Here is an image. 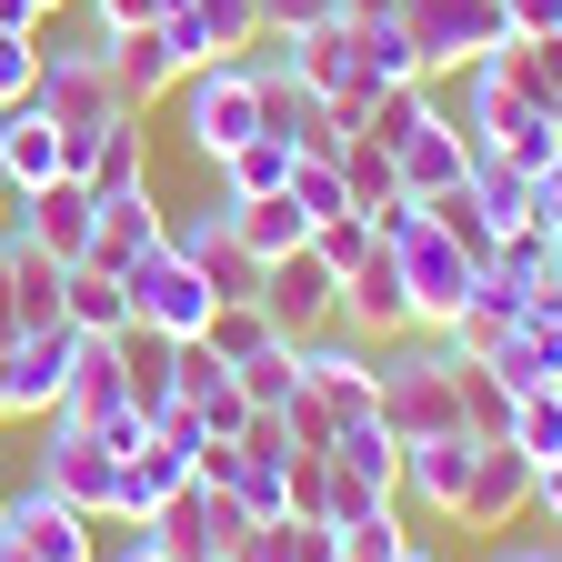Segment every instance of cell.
<instances>
[{
  "instance_id": "cell-1",
  "label": "cell",
  "mask_w": 562,
  "mask_h": 562,
  "mask_svg": "<svg viewBox=\"0 0 562 562\" xmlns=\"http://www.w3.org/2000/svg\"><path fill=\"white\" fill-rule=\"evenodd\" d=\"M462 140H472V151H492V161H513V171H542L552 151H562V121L513 81V60L503 50H482L472 70H462Z\"/></svg>"
},
{
  "instance_id": "cell-2",
  "label": "cell",
  "mask_w": 562,
  "mask_h": 562,
  "mask_svg": "<svg viewBox=\"0 0 562 562\" xmlns=\"http://www.w3.org/2000/svg\"><path fill=\"white\" fill-rule=\"evenodd\" d=\"M452 362H462V351H452L442 331H402V341H382V392H372V412H382L392 442H442V432H462Z\"/></svg>"
},
{
  "instance_id": "cell-3",
  "label": "cell",
  "mask_w": 562,
  "mask_h": 562,
  "mask_svg": "<svg viewBox=\"0 0 562 562\" xmlns=\"http://www.w3.org/2000/svg\"><path fill=\"white\" fill-rule=\"evenodd\" d=\"M31 101L60 121V161H70V171H81V151L101 140V121H121V111H131L101 31H91V41H50V31H41V91H31Z\"/></svg>"
},
{
  "instance_id": "cell-4",
  "label": "cell",
  "mask_w": 562,
  "mask_h": 562,
  "mask_svg": "<svg viewBox=\"0 0 562 562\" xmlns=\"http://www.w3.org/2000/svg\"><path fill=\"white\" fill-rule=\"evenodd\" d=\"M171 101H181V140L211 171L222 151H241V140L261 131V60H201V70H181Z\"/></svg>"
},
{
  "instance_id": "cell-5",
  "label": "cell",
  "mask_w": 562,
  "mask_h": 562,
  "mask_svg": "<svg viewBox=\"0 0 562 562\" xmlns=\"http://www.w3.org/2000/svg\"><path fill=\"white\" fill-rule=\"evenodd\" d=\"M201 412L191 402H161L151 412V432H140L131 452H121V492H111V522H151L161 503H171V492L191 482V462H201Z\"/></svg>"
},
{
  "instance_id": "cell-6",
  "label": "cell",
  "mask_w": 562,
  "mask_h": 562,
  "mask_svg": "<svg viewBox=\"0 0 562 562\" xmlns=\"http://www.w3.org/2000/svg\"><path fill=\"white\" fill-rule=\"evenodd\" d=\"M382 251L402 261V292H412V322H422V331H442V322L472 302V281H482V261L432 222V201H422V222H412L402 241H382Z\"/></svg>"
},
{
  "instance_id": "cell-7",
  "label": "cell",
  "mask_w": 562,
  "mask_h": 562,
  "mask_svg": "<svg viewBox=\"0 0 562 562\" xmlns=\"http://www.w3.org/2000/svg\"><path fill=\"white\" fill-rule=\"evenodd\" d=\"M392 21L412 31V50H422V70H472L482 50H503L513 41V11L503 0H392Z\"/></svg>"
},
{
  "instance_id": "cell-8",
  "label": "cell",
  "mask_w": 562,
  "mask_h": 562,
  "mask_svg": "<svg viewBox=\"0 0 562 562\" xmlns=\"http://www.w3.org/2000/svg\"><path fill=\"white\" fill-rule=\"evenodd\" d=\"M121 281H131V322H151V331H171V341H201V331H211V312H222V292L201 281V261H191L181 241L140 251Z\"/></svg>"
},
{
  "instance_id": "cell-9",
  "label": "cell",
  "mask_w": 562,
  "mask_h": 562,
  "mask_svg": "<svg viewBox=\"0 0 562 562\" xmlns=\"http://www.w3.org/2000/svg\"><path fill=\"white\" fill-rule=\"evenodd\" d=\"M41 472L31 482H50L60 503H81L91 522H111V492H121V442L101 432V422H41Z\"/></svg>"
},
{
  "instance_id": "cell-10",
  "label": "cell",
  "mask_w": 562,
  "mask_h": 562,
  "mask_svg": "<svg viewBox=\"0 0 562 562\" xmlns=\"http://www.w3.org/2000/svg\"><path fill=\"white\" fill-rule=\"evenodd\" d=\"M261 312H271L281 341L331 331V322H341V271H331L312 241H302V251H281V261H261Z\"/></svg>"
},
{
  "instance_id": "cell-11",
  "label": "cell",
  "mask_w": 562,
  "mask_h": 562,
  "mask_svg": "<svg viewBox=\"0 0 562 562\" xmlns=\"http://www.w3.org/2000/svg\"><path fill=\"white\" fill-rule=\"evenodd\" d=\"M302 351V382L331 402V422H372V392H382V341H362L351 322H331V331H312V341H292Z\"/></svg>"
},
{
  "instance_id": "cell-12",
  "label": "cell",
  "mask_w": 562,
  "mask_h": 562,
  "mask_svg": "<svg viewBox=\"0 0 562 562\" xmlns=\"http://www.w3.org/2000/svg\"><path fill=\"white\" fill-rule=\"evenodd\" d=\"M532 513V452L522 442H503V432H492V442H472V472H462V532H513Z\"/></svg>"
},
{
  "instance_id": "cell-13",
  "label": "cell",
  "mask_w": 562,
  "mask_h": 562,
  "mask_svg": "<svg viewBox=\"0 0 562 562\" xmlns=\"http://www.w3.org/2000/svg\"><path fill=\"white\" fill-rule=\"evenodd\" d=\"M0 542H21L31 562H101V522L81 503H60L50 482L11 492V513H0Z\"/></svg>"
},
{
  "instance_id": "cell-14",
  "label": "cell",
  "mask_w": 562,
  "mask_h": 562,
  "mask_svg": "<svg viewBox=\"0 0 562 562\" xmlns=\"http://www.w3.org/2000/svg\"><path fill=\"white\" fill-rule=\"evenodd\" d=\"M70 362H81V331L50 322V331H21L11 351H0V382H11V422H50L60 412V382Z\"/></svg>"
},
{
  "instance_id": "cell-15",
  "label": "cell",
  "mask_w": 562,
  "mask_h": 562,
  "mask_svg": "<svg viewBox=\"0 0 562 562\" xmlns=\"http://www.w3.org/2000/svg\"><path fill=\"white\" fill-rule=\"evenodd\" d=\"M392 171H402V191H412V201H442V191H462V181H472V140H462V121L432 101V111L412 121V140L392 151Z\"/></svg>"
},
{
  "instance_id": "cell-16",
  "label": "cell",
  "mask_w": 562,
  "mask_h": 562,
  "mask_svg": "<svg viewBox=\"0 0 562 562\" xmlns=\"http://www.w3.org/2000/svg\"><path fill=\"white\" fill-rule=\"evenodd\" d=\"M101 201V222H91V261L101 271H131L140 251H161L171 241V211L151 201V181H131V191H91Z\"/></svg>"
},
{
  "instance_id": "cell-17",
  "label": "cell",
  "mask_w": 562,
  "mask_h": 562,
  "mask_svg": "<svg viewBox=\"0 0 562 562\" xmlns=\"http://www.w3.org/2000/svg\"><path fill=\"white\" fill-rule=\"evenodd\" d=\"M91 222H101V201H91V181H50V191H21V232L70 271V261H91Z\"/></svg>"
},
{
  "instance_id": "cell-18",
  "label": "cell",
  "mask_w": 562,
  "mask_h": 562,
  "mask_svg": "<svg viewBox=\"0 0 562 562\" xmlns=\"http://www.w3.org/2000/svg\"><path fill=\"white\" fill-rule=\"evenodd\" d=\"M462 472H472V432L402 442V513H422V522H452V513H462Z\"/></svg>"
},
{
  "instance_id": "cell-19",
  "label": "cell",
  "mask_w": 562,
  "mask_h": 562,
  "mask_svg": "<svg viewBox=\"0 0 562 562\" xmlns=\"http://www.w3.org/2000/svg\"><path fill=\"white\" fill-rule=\"evenodd\" d=\"M341 322L362 331V341H402V331H422V322H412V292H402V261H392V251H372L362 271H341Z\"/></svg>"
},
{
  "instance_id": "cell-20",
  "label": "cell",
  "mask_w": 562,
  "mask_h": 562,
  "mask_svg": "<svg viewBox=\"0 0 562 562\" xmlns=\"http://www.w3.org/2000/svg\"><path fill=\"white\" fill-rule=\"evenodd\" d=\"M70 161H60V121L41 111V101H11L0 111V181L11 191H50Z\"/></svg>"
},
{
  "instance_id": "cell-21",
  "label": "cell",
  "mask_w": 562,
  "mask_h": 562,
  "mask_svg": "<svg viewBox=\"0 0 562 562\" xmlns=\"http://www.w3.org/2000/svg\"><path fill=\"white\" fill-rule=\"evenodd\" d=\"M0 302H11V322L21 331H50L60 322V261L11 222V241H0Z\"/></svg>"
},
{
  "instance_id": "cell-22",
  "label": "cell",
  "mask_w": 562,
  "mask_h": 562,
  "mask_svg": "<svg viewBox=\"0 0 562 562\" xmlns=\"http://www.w3.org/2000/svg\"><path fill=\"white\" fill-rule=\"evenodd\" d=\"M111 70H121V101H131V111H151V101H171V91H181V50H171V31H161V21L121 31V41H111Z\"/></svg>"
},
{
  "instance_id": "cell-23",
  "label": "cell",
  "mask_w": 562,
  "mask_h": 562,
  "mask_svg": "<svg viewBox=\"0 0 562 562\" xmlns=\"http://www.w3.org/2000/svg\"><path fill=\"white\" fill-rule=\"evenodd\" d=\"M60 322L81 331V341L131 331V281H121V271H101V261H70V271H60Z\"/></svg>"
},
{
  "instance_id": "cell-24",
  "label": "cell",
  "mask_w": 562,
  "mask_h": 562,
  "mask_svg": "<svg viewBox=\"0 0 562 562\" xmlns=\"http://www.w3.org/2000/svg\"><path fill=\"white\" fill-rule=\"evenodd\" d=\"M151 111H121V121H101V140L81 151V171L70 181H91V191H131V181H151V131H140Z\"/></svg>"
},
{
  "instance_id": "cell-25",
  "label": "cell",
  "mask_w": 562,
  "mask_h": 562,
  "mask_svg": "<svg viewBox=\"0 0 562 562\" xmlns=\"http://www.w3.org/2000/svg\"><path fill=\"white\" fill-rule=\"evenodd\" d=\"M121 402H131L121 351H111V341H81V362H70V382H60V412H50V422H111Z\"/></svg>"
},
{
  "instance_id": "cell-26",
  "label": "cell",
  "mask_w": 562,
  "mask_h": 562,
  "mask_svg": "<svg viewBox=\"0 0 562 562\" xmlns=\"http://www.w3.org/2000/svg\"><path fill=\"white\" fill-rule=\"evenodd\" d=\"M292 140H271V131H251L241 151H222L211 161V181H222V201H261V191H292Z\"/></svg>"
},
{
  "instance_id": "cell-27",
  "label": "cell",
  "mask_w": 562,
  "mask_h": 562,
  "mask_svg": "<svg viewBox=\"0 0 562 562\" xmlns=\"http://www.w3.org/2000/svg\"><path fill=\"white\" fill-rule=\"evenodd\" d=\"M331 462H341L351 482H362V492L402 503V442L382 432V412H372V422H341V432H331Z\"/></svg>"
},
{
  "instance_id": "cell-28",
  "label": "cell",
  "mask_w": 562,
  "mask_h": 562,
  "mask_svg": "<svg viewBox=\"0 0 562 562\" xmlns=\"http://www.w3.org/2000/svg\"><path fill=\"white\" fill-rule=\"evenodd\" d=\"M232 232H241V251H251V261H281V251H302V241H312V222H302V201H292V191L232 201Z\"/></svg>"
},
{
  "instance_id": "cell-29",
  "label": "cell",
  "mask_w": 562,
  "mask_h": 562,
  "mask_svg": "<svg viewBox=\"0 0 562 562\" xmlns=\"http://www.w3.org/2000/svg\"><path fill=\"white\" fill-rule=\"evenodd\" d=\"M111 351H121V372H131V402H140V412H161V402H171V362H181V341L151 331V322H131V331H111Z\"/></svg>"
},
{
  "instance_id": "cell-30",
  "label": "cell",
  "mask_w": 562,
  "mask_h": 562,
  "mask_svg": "<svg viewBox=\"0 0 562 562\" xmlns=\"http://www.w3.org/2000/svg\"><path fill=\"white\" fill-rule=\"evenodd\" d=\"M331 161H341V191H351V211H382V201H402V171H392V151H382L372 131H351Z\"/></svg>"
},
{
  "instance_id": "cell-31",
  "label": "cell",
  "mask_w": 562,
  "mask_h": 562,
  "mask_svg": "<svg viewBox=\"0 0 562 562\" xmlns=\"http://www.w3.org/2000/svg\"><path fill=\"white\" fill-rule=\"evenodd\" d=\"M362 31V70H372V91H402V81H432V70H422V50H412V31L382 11V21H351Z\"/></svg>"
},
{
  "instance_id": "cell-32",
  "label": "cell",
  "mask_w": 562,
  "mask_h": 562,
  "mask_svg": "<svg viewBox=\"0 0 562 562\" xmlns=\"http://www.w3.org/2000/svg\"><path fill=\"white\" fill-rule=\"evenodd\" d=\"M191 21L211 31V60H251V50L271 41V21H261V0H191Z\"/></svg>"
},
{
  "instance_id": "cell-33",
  "label": "cell",
  "mask_w": 562,
  "mask_h": 562,
  "mask_svg": "<svg viewBox=\"0 0 562 562\" xmlns=\"http://www.w3.org/2000/svg\"><path fill=\"white\" fill-rule=\"evenodd\" d=\"M472 201L492 211V232H522V222H532V171H513V161L472 151Z\"/></svg>"
},
{
  "instance_id": "cell-34",
  "label": "cell",
  "mask_w": 562,
  "mask_h": 562,
  "mask_svg": "<svg viewBox=\"0 0 562 562\" xmlns=\"http://www.w3.org/2000/svg\"><path fill=\"white\" fill-rule=\"evenodd\" d=\"M452 402H462V432H472V442H492V432H513V392L492 382V372L472 362V351L452 362Z\"/></svg>"
},
{
  "instance_id": "cell-35",
  "label": "cell",
  "mask_w": 562,
  "mask_h": 562,
  "mask_svg": "<svg viewBox=\"0 0 562 562\" xmlns=\"http://www.w3.org/2000/svg\"><path fill=\"white\" fill-rule=\"evenodd\" d=\"M201 341H211V351H222V362L241 372V362H261V351H271L281 331H271V312H261V302H222V312H211V331H201Z\"/></svg>"
},
{
  "instance_id": "cell-36",
  "label": "cell",
  "mask_w": 562,
  "mask_h": 562,
  "mask_svg": "<svg viewBox=\"0 0 562 562\" xmlns=\"http://www.w3.org/2000/svg\"><path fill=\"white\" fill-rule=\"evenodd\" d=\"M503 442H522L532 462H552V452H562V382L513 392V432H503Z\"/></svg>"
},
{
  "instance_id": "cell-37",
  "label": "cell",
  "mask_w": 562,
  "mask_h": 562,
  "mask_svg": "<svg viewBox=\"0 0 562 562\" xmlns=\"http://www.w3.org/2000/svg\"><path fill=\"white\" fill-rule=\"evenodd\" d=\"M292 201H302V222H312V232H322V222H341V211H351L341 161H331V151H302V161H292Z\"/></svg>"
},
{
  "instance_id": "cell-38",
  "label": "cell",
  "mask_w": 562,
  "mask_h": 562,
  "mask_svg": "<svg viewBox=\"0 0 562 562\" xmlns=\"http://www.w3.org/2000/svg\"><path fill=\"white\" fill-rule=\"evenodd\" d=\"M402 542H412L402 503H372L362 522H341V562H402Z\"/></svg>"
},
{
  "instance_id": "cell-39",
  "label": "cell",
  "mask_w": 562,
  "mask_h": 562,
  "mask_svg": "<svg viewBox=\"0 0 562 562\" xmlns=\"http://www.w3.org/2000/svg\"><path fill=\"white\" fill-rule=\"evenodd\" d=\"M472 362H482L492 382H503V392H532V382H552V362H542V341H532L522 322H513L503 341H492V351H472Z\"/></svg>"
},
{
  "instance_id": "cell-40",
  "label": "cell",
  "mask_w": 562,
  "mask_h": 562,
  "mask_svg": "<svg viewBox=\"0 0 562 562\" xmlns=\"http://www.w3.org/2000/svg\"><path fill=\"white\" fill-rule=\"evenodd\" d=\"M281 513L331 522V452H292V462H281Z\"/></svg>"
},
{
  "instance_id": "cell-41",
  "label": "cell",
  "mask_w": 562,
  "mask_h": 562,
  "mask_svg": "<svg viewBox=\"0 0 562 562\" xmlns=\"http://www.w3.org/2000/svg\"><path fill=\"white\" fill-rule=\"evenodd\" d=\"M241 392H251V412H281V402L302 392V351H292V341H271L261 362H241Z\"/></svg>"
},
{
  "instance_id": "cell-42",
  "label": "cell",
  "mask_w": 562,
  "mask_h": 562,
  "mask_svg": "<svg viewBox=\"0 0 562 562\" xmlns=\"http://www.w3.org/2000/svg\"><path fill=\"white\" fill-rule=\"evenodd\" d=\"M432 222H442V232H452V241H462V251H472V261H492V241H503V232H492V211H482V201H472V181H462V191H442V201H432Z\"/></svg>"
},
{
  "instance_id": "cell-43",
  "label": "cell",
  "mask_w": 562,
  "mask_h": 562,
  "mask_svg": "<svg viewBox=\"0 0 562 562\" xmlns=\"http://www.w3.org/2000/svg\"><path fill=\"white\" fill-rule=\"evenodd\" d=\"M191 412H201V432H211V442H241V432H251V392H241V372H222Z\"/></svg>"
},
{
  "instance_id": "cell-44",
  "label": "cell",
  "mask_w": 562,
  "mask_h": 562,
  "mask_svg": "<svg viewBox=\"0 0 562 562\" xmlns=\"http://www.w3.org/2000/svg\"><path fill=\"white\" fill-rule=\"evenodd\" d=\"M271 422H281V432H292V452H331V432H341V422H331V402H322L312 382H302L292 402H281Z\"/></svg>"
},
{
  "instance_id": "cell-45",
  "label": "cell",
  "mask_w": 562,
  "mask_h": 562,
  "mask_svg": "<svg viewBox=\"0 0 562 562\" xmlns=\"http://www.w3.org/2000/svg\"><path fill=\"white\" fill-rule=\"evenodd\" d=\"M522 331L542 341V362H552V382H562V271L522 292Z\"/></svg>"
},
{
  "instance_id": "cell-46",
  "label": "cell",
  "mask_w": 562,
  "mask_h": 562,
  "mask_svg": "<svg viewBox=\"0 0 562 562\" xmlns=\"http://www.w3.org/2000/svg\"><path fill=\"white\" fill-rule=\"evenodd\" d=\"M41 91V31H0V111Z\"/></svg>"
},
{
  "instance_id": "cell-47",
  "label": "cell",
  "mask_w": 562,
  "mask_h": 562,
  "mask_svg": "<svg viewBox=\"0 0 562 562\" xmlns=\"http://www.w3.org/2000/svg\"><path fill=\"white\" fill-rule=\"evenodd\" d=\"M312 251H322L331 271H362L382 241H372V222H362V211H341V222H322V232H312Z\"/></svg>"
},
{
  "instance_id": "cell-48",
  "label": "cell",
  "mask_w": 562,
  "mask_h": 562,
  "mask_svg": "<svg viewBox=\"0 0 562 562\" xmlns=\"http://www.w3.org/2000/svg\"><path fill=\"white\" fill-rule=\"evenodd\" d=\"M532 222H542V232L562 241V151H552V161L532 171Z\"/></svg>"
},
{
  "instance_id": "cell-49",
  "label": "cell",
  "mask_w": 562,
  "mask_h": 562,
  "mask_svg": "<svg viewBox=\"0 0 562 562\" xmlns=\"http://www.w3.org/2000/svg\"><path fill=\"white\" fill-rule=\"evenodd\" d=\"M140 21H161L151 0H91V31H101V41H121V31H140Z\"/></svg>"
},
{
  "instance_id": "cell-50",
  "label": "cell",
  "mask_w": 562,
  "mask_h": 562,
  "mask_svg": "<svg viewBox=\"0 0 562 562\" xmlns=\"http://www.w3.org/2000/svg\"><path fill=\"white\" fill-rule=\"evenodd\" d=\"M261 21H271V41H281V31H312V21H331V0H261Z\"/></svg>"
},
{
  "instance_id": "cell-51",
  "label": "cell",
  "mask_w": 562,
  "mask_h": 562,
  "mask_svg": "<svg viewBox=\"0 0 562 562\" xmlns=\"http://www.w3.org/2000/svg\"><path fill=\"white\" fill-rule=\"evenodd\" d=\"M513 11V41H542V31H562V0H503Z\"/></svg>"
},
{
  "instance_id": "cell-52",
  "label": "cell",
  "mask_w": 562,
  "mask_h": 562,
  "mask_svg": "<svg viewBox=\"0 0 562 562\" xmlns=\"http://www.w3.org/2000/svg\"><path fill=\"white\" fill-rule=\"evenodd\" d=\"M532 513L562 532V452H552V462H532Z\"/></svg>"
},
{
  "instance_id": "cell-53",
  "label": "cell",
  "mask_w": 562,
  "mask_h": 562,
  "mask_svg": "<svg viewBox=\"0 0 562 562\" xmlns=\"http://www.w3.org/2000/svg\"><path fill=\"white\" fill-rule=\"evenodd\" d=\"M0 31H50V21L31 11V0H0Z\"/></svg>"
},
{
  "instance_id": "cell-54",
  "label": "cell",
  "mask_w": 562,
  "mask_h": 562,
  "mask_svg": "<svg viewBox=\"0 0 562 562\" xmlns=\"http://www.w3.org/2000/svg\"><path fill=\"white\" fill-rule=\"evenodd\" d=\"M11 222H21V191H11V181H0V241H11Z\"/></svg>"
},
{
  "instance_id": "cell-55",
  "label": "cell",
  "mask_w": 562,
  "mask_h": 562,
  "mask_svg": "<svg viewBox=\"0 0 562 562\" xmlns=\"http://www.w3.org/2000/svg\"><path fill=\"white\" fill-rule=\"evenodd\" d=\"M402 562H442V552H432V542H422V532H412V542H402Z\"/></svg>"
},
{
  "instance_id": "cell-56",
  "label": "cell",
  "mask_w": 562,
  "mask_h": 562,
  "mask_svg": "<svg viewBox=\"0 0 562 562\" xmlns=\"http://www.w3.org/2000/svg\"><path fill=\"white\" fill-rule=\"evenodd\" d=\"M532 562H562V542H532Z\"/></svg>"
},
{
  "instance_id": "cell-57",
  "label": "cell",
  "mask_w": 562,
  "mask_h": 562,
  "mask_svg": "<svg viewBox=\"0 0 562 562\" xmlns=\"http://www.w3.org/2000/svg\"><path fill=\"white\" fill-rule=\"evenodd\" d=\"M31 11H41V21H50V11H70V0H31Z\"/></svg>"
},
{
  "instance_id": "cell-58",
  "label": "cell",
  "mask_w": 562,
  "mask_h": 562,
  "mask_svg": "<svg viewBox=\"0 0 562 562\" xmlns=\"http://www.w3.org/2000/svg\"><path fill=\"white\" fill-rule=\"evenodd\" d=\"M0 562H31V552H21V542H0Z\"/></svg>"
},
{
  "instance_id": "cell-59",
  "label": "cell",
  "mask_w": 562,
  "mask_h": 562,
  "mask_svg": "<svg viewBox=\"0 0 562 562\" xmlns=\"http://www.w3.org/2000/svg\"><path fill=\"white\" fill-rule=\"evenodd\" d=\"M0 422H11V382H0Z\"/></svg>"
},
{
  "instance_id": "cell-60",
  "label": "cell",
  "mask_w": 562,
  "mask_h": 562,
  "mask_svg": "<svg viewBox=\"0 0 562 562\" xmlns=\"http://www.w3.org/2000/svg\"><path fill=\"white\" fill-rule=\"evenodd\" d=\"M0 513H11V482H0Z\"/></svg>"
},
{
  "instance_id": "cell-61",
  "label": "cell",
  "mask_w": 562,
  "mask_h": 562,
  "mask_svg": "<svg viewBox=\"0 0 562 562\" xmlns=\"http://www.w3.org/2000/svg\"><path fill=\"white\" fill-rule=\"evenodd\" d=\"M151 11H181V0H151Z\"/></svg>"
},
{
  "instance_id": "cell-62",
  "label": "cell",
  "mask_w": 562,
  "mask_h": 562,
  "mask_svg": "<svg viewBox=\"0 0 562 562\" xmlns=\"http://www.w3.org/2000/svg\"><path fill=\"white\" fill-rule=\"evenodd\" d=\"M552 121H562V111H552Z\"/></svg>"
}]
</instances>
